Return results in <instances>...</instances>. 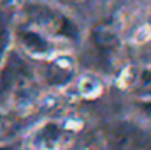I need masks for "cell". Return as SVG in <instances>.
<instances>
[{
  "label": "cell",
  "instance_id": "277c9868",
  "mask_svg": "<svg viewBox=\"0 0 151 150\" xmlns=\"http://www.w3.org/2000/svg\"><path fill=\"white\" fill-rule=\"evenodd\" d=\"M134 42L135 44H144V42H148L151 39V27L150 25H141V27H137V30L134 32Z\"/></svg>",
  "mask_w": 151,
  "mask_h": 150
},
{
  "label": "cell",
  "instance_id": "3957f363",
  "mask_svg": "<svg viewBox=\"0 0 151 150\" xmlns=\"http://www.w3.org/2000/svg\"><path fill=\"white\" fill-rule=\"evenodd\" d=\"M137 79H139V73H137V69L135 67H125L119 76H118V85L121 87V88H132L135 83H137Z\"/></svg>",
  "mask_w": 151,
  "mask_h": 150
},
{
  "label": "cell",
  "instance_id": "7a4b0ae2",
  "mask_svg": "<svg viewBox=\"0 0 151 150\" xmlns=\"http://www.w3.org/2000/svg\"><path fill=\"white\" fill-rule=\"evenodd\" d=\"M77 94L83 99L93 101L104 94V81L97 74H84L77 79Z\"/></svg>",
  "mask_w": 151,
  "mask_h": 150
},
{
  "label": "cell",
  "instance_id": "6da1fadb",
  "mask_svg": "<svg viewBox=\"0 0 151 150\" xmlns=\"http://www.w3.org/2000/svg\"><path fill=\"white\" fill-rule=\"evenodd\" d=\"M67 129L62 124H44L32 136L34 150H63L67 143Z\"/></svg>",
  "mask_w": 151,
  "mask_h": 150
}]
</instances>
